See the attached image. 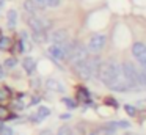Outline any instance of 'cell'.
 Here are the masks:
<instances>
[{
  "instance_id": "obj_24",
  "label": "cell",
  "mask_w": 146,
  "mask_h": 135,
  "mask_svg": "<svg viewBox=\"0 0 146 135\" xmlns=\"http://www.w3.org/2000/svg\"><path fill=\"white\" fill-rule=\"evenodd\" d=\"M63 102L66 104L69 108H74V107H76V102H74L72 99H69V97H63Z\"/></svg>"
},
{
  "instance_id": "obj_39",
  "label": "cell",
  "mask_w": 146,
  "mask_h": 135,
  "mask_svg": "<svg viewBox=\"0 0 146 135\" xmlns=\"http://www.w3.org/2000/svg\"><path fill=\"white\" fill-rule=\"evenodd\" d=\"M126 135H135V134H126Z\"/></svg>"
},
{
  "instance_id": "obj_27",
  "label": "cell",
  "mask_w": 146,
  "mask_h": 135,
  "mask_svg": "<svg viewBox=\"0 0 146 135\" xmlns=\"http://www.w3.org/2000/svg\"><path fill=\"white\" fill-rule=\"evenodd\" d=\"M116 127H124V129H126V127H129V122H127V121H118L116 122Z\"/></svg>"
},
{
  "instance_id": "obj_38",
  "label": "cell",
  "mask_w": 146,
  "mask_h": 135,
  "mask_svg": "<svg viewBox=\"0 0 146 135\" xmlns=\"http://www.w3.org/2000/svg\"><path fill=\"white\" fill-rule=\"evenodd\" d=\"M2 129H3V124H2V121H0V130H2Z\"/></svg>"
},
{
  "instance_id": "obj_19",
  "label": "cell",
  "mask_w": 146,
  "mask_h": 135,
  "mask_svg": "<svg viewBox=\"0 0 146 135\" xmlns=\"http://www.w3.org/2000/svg\"><path fill=\"white\" fill-rule=\"evenodd\" d=\"M8 96H10V90L8 88H2L0 90V100H5Z\"/></svg>"
},
{
  "instance_id": "obj_16",
  "label": "cell",
  "mask_w": 146,
  "mask_h": 135,
  "mask_svg": "<svg viewBox=\"0 0 146 135\" xmlns=\"http://www.w3.org/2000/svg\"><path fill=\"white\" fill-rule=\"evenodd\" d=\"M57 135H74V132H72V129L68 127V126H61V127L58 129Z\"/></svg>"
},
{
  "instance_id": "obj_11",
  "label": "cell",
  "mask_w": 146,
  "mask_h": 135,
  "mask_svg": "<svg viewBox=\"0 0 146 135\" xmlns=\"http://www.w3.org/2000/svg\"><path fill=\"white\" fill-rule=\"evenodd\" d=\"M22 66H24V69H25L27 74H33L35 69H36V61L32 58V57H25V58L22 60Z\"/></svg>"
},
{
  "instance_id": "obj_28",
  "label": "cell",
  "mask_w": 146,
  "mask_h": 135,
  "mask_svg": "<svg viewBox=\"0 0 146 135\" xmlns=\"http://www.w3.org/2000/svg\"><path fill=\"white\" fill-rule=\"evenodd\" d=\"M13 108L22 110V108H24V104H22V102H14V104H13Z\"/></svg>"
},
{
  "instance_id": "obj_31",
  "label": "cell",
  "mask_w": 146,
  "mask_h": 135,
  "mask_svg": "<svg viewBox=\"0 0 146 135\" xmlns=\"http://www.w3.org/2000/svg\"><path fill=\"white\" fill-rule=\"evenodd\" d=\"M17 46H19V52H24V50H25V47H24V41H19Z\"/></svg>"
},
{
  "instance_id": "obj_1",
  "label": "cell",
  "mask_w": 146,
  "mask_h": 135,
  "mask_svg": "<svg viewBox=\"0 0 146 135\" xmlns=\"http://www.w3.org/2000/svg\"><path fill=\"white\" fill-rule=\"evenodd\" d=\"M121 75H123V65H118L116 61H111V60L102 63L101 71H99V78H101L102 83L107 85L108 88L113 86Z\"/></svg>"
},
{
  "instance_id": "obj_32",
  "label": "cell",
  "mask_w": 146,
  "mask_h": 135,
  "mask_svg": "<svg viewBox=\"0 0 146 135\" xmlns=\"http://www.w3.org/2000/svg\"><path fill=\"white\" fill-rule=\"evenodd\" d=\"M38 102H39V97L38 96H35L32 100H30V104H38Z\"/></svg>"
},
{
  "instance_id": "obj_37",
  "label": "cell",
  "mask_w": 146,
  "mask_h": 135,
  "mask_svg": "<svg viewBox=\"0 0 146 135\" xmlns=\"http://www.w3.org/2000/svg\"><path fill=\"white\" fill-rule=\"evenodd\" d=\"M5 5V0H0V6H3Z\"/></svg>"
},
{
  "instance_id": "obj_34",
  "label": "cell",
  "mask_w": 146,
  "mask_h": 135,
  "mask_svg": "<svg viewBox=\"0 0 146 135\" xmlns=\"http://www.w3.org/2000/svg\"><path fill=\"white\" fill-rule=\"evenodd\" d=\"M41 135H52V132H50V130H49V129H47V130L41 132Z\"/></svg>"
},
{
  "instance_id": "obj_35",
  "label": "cell",
  "mask_w": 146,
  "mask_h": 135,
  "mask_svg": "<svg viewBox=\"0 0 146 135\" xmlns=\"http://www.w3.org/2000/svg\"><path fill=\"white\" fill-rule=\"evenodd\" d=\"M71 115H61V119H69Z\"/></svg>"
},
{
  "instance_id": "obj_30",
  "label": "cell",
  "mask_w": 146,
  "mask_h": 135,
  "mask_svg": "<svg viewBox=\"0 0 146 135\" xmlns=\"http://www.w3.org/2000/svg\"><path fill=\"white\" fill-rule=\"evenodd\" d=\"M2 78H5V69H3V66H0V80Z\"/></svg>"
},
{
  "instance_id": "obj_13",
  "label": "cell",
  "mask_w": 146,
  "mask_h": 135,
  "mask_svg": "<svg viewBox=\"0 0 146 135\" xmlns=\"http://www.w3.org/2000/svg\"><path fill=\"white\" fill-rule=\"evenodd\" d=\"M7 17H8V28H14V25L17 22V11L16 9H10Z\"/></svg>"
},
{
  "instance_id": "obj_12",
  "label": "cell",
  "mask_w": 146,
  "mask_h": 135,
  "mask_svg": "<svg viewBox=\"0 0 146 135\" xmlns=\"http://www.w3.org/2000/svg\"><path fill=\"white\" fill-rule=\"evenodd\" d=\"M32 39L38 44H42L44 41H47L49 38H47V35H46V31H32Z\"/></svg>"
},
{
  "instance_id": "obj_18",
  "label": "cell",
  "mask_w": 146,
  "mask_h": 135,
  "mask_svg": "<svg viewBox=\"0 0 146 135\" xmlns=\"http://www.w3.org/2000/svg\"><path fill=\"white\" fill-rule=\"evenodd\" d=\"M77 96H79L82 100H88L90 94L86 93V90H83V88H80V90H79V93H77Z\"/></svg>"
},
{
  "instance_id": "obj_4",
  "label": "cell",
  "mask_w": 146,
  "mask_h": 135,
  "mask_svg": "<svg viewBox=\"0 0 146 135\" xmlns=\"http://www.w3.org/2000/svg\"><path fill=\"white\" fill-rule=\"evenodd\" d=\"M88 55H90L88 47H83L82 44H76L72 53H71V57L68 60H69L71 65L74 66V65H77V63H82V61H85V60H88Z\"/></svg>"
},
{
  "instance_id": "obj_7",
  "label": "cell",
  "mask_w": 146,
  "mask_h": 135,
  "mask_svg": "<svg viewBox=\"0 0 146 135\" xmlns=\"http://www.w3.org/2000/svg\"><path fill=\"white\" fill-rule=\"evenodd\" d=\"M47 52H49V55H50L54 60H64V58H68L66 53H64V49L61 46H55V44H52V46L49 47Z\"/></svg>"
},
{
  "instance_id": "obj_36",
  "label": "cell",
  "mask_w": 146,
  "mask_h": 135,
  "mask_svg": "<svg viewBox=\"0 0 146 135\" xmlns=\"http://www.w3.org/2000/svg\"><path fill=\"white\" fill-rule=\"evenodd\" d=\"M88 135H99V132H91V134H88Z\"/></svg>"
},
{
  "instance_id": "obj_25",
  "label": "cell",
  "mask_w": 146,
  "mask_h": 135,
  "mask_svg": "<svg viewBox=\"0 0 146 135\" xmlns=\"http://www.w3.org/2000/svg\"><path fill=\"white\" fill-rule=\"evenodd\" d=\"M30 121H32L33 124H39V122H41L42 119H41V118H39V116L35 113V115H32V116H30Z\"/></svg>"
},
{
  "instance_id": "obj_6",
  "label": "cell",
  "mask_w": 146,
  "mask_h": 135,
  "mask_svg": "<svg viewBox=\"0 0 146 135\" xmlns=\"http://www.w3.org/2000/svg\"><path fill=\"white\" fill-rule=\"evenodd\" d=\"M49 39H50L52 44H55V46H63V44H66L68 41H69L68 30H64V28H58V30H55L54 33L49 36Z\"/></svg>"
},
{
  "instance_id": "obj_2",
  "label": "cell",
  "mask_w": 146,
  "mask_h": 135,
  "mask_svg": "<svg viewBox=\"0 0 146 135\" xmlns=\"http://www.w3.org/2000/svg\"><path fill=\"white\" fill-rule=\"evenodd\" d=\"M102 61L99 57H93V58H88L82 63H77L74 65V69H76L77 75L83 80H88V78L94 77V75H99V71H101Z\"/></svg>"
},
{
  "instance_id": "obj_3",
  "label": "cell",
  "mask_w": 146,
  "mask_h": 135,
  "mask_svg": "<svg viewBox=\"0 0 146 135\" xmlns=\"http://www.w3.org/2000/svg\"><path fill=\"white\" fill-rule=\"evenodd\" d=\"M123 72H124V77H126L130 90L135 88L137 85H138V69L135 68V65H133V63H129V61L123 63Z\"/></svg>"
},
{
  "instance_id": "obj_21",
  "label": "cell",
  "mask_w": 146,
  "mask_h": 135,
  "mask_svg": "<svg viewBox=\"0 0 146 135\" xmlns=\"http://www.w3.org/2000/svg\"><path fill=\"white\" fill-rule=\"evenodd\" d=\"M0 135H13V129L8 127V126H3V129L0 130Z\"/></svg>"
},
{
  "instance_id": "obj_22",
  "label": "cell",
  "mask_w": 146,
  "mask_h": 135,
  "mask_svg": "<svg viewBox=\"0 0 146 135\" xmlns=\"http://www.w3.org/2000/svg\"><path fill=\"white\" fill-rule=\"evenodd\" d=\"M124 108H126V112H127V115H130V116H133V115H135V107H133V105H129V104H127V105L126 107H124Z\"/></svg>"
},
{
  "instance_id": "obj_20",
  "label": "cell",
  "mask_w": 146,
  "mask_h": 135,
  "mask_svg": "<svg viewBox=\"0 0 146 135\" xmlns=\"http://www.w3.org/2000/svg\"><path fill=\"white\" fill-rule=\"evenodd\" d=\"M16 63H17V60L8 58V60H5V68H14V66H16Z\"/></svg>"
},
{
  "instance_id": "obj_33",
  "label": "cell",
  "mask_w": 146,
  "mask_h": 135,
  "mask_svg": "<svg viewBox=\"0 0 146 135\" xmlns=\"http://www.w3.org/2000/svg\"><path fill=\"white\" fill-rule=\"evenodd\" d=\"M3 115H7V110L3 107H0V116H3Z\"/></svg>"
},
{
  "instance_id": "obj_17",
  "label": "cell",
  "mask_w": 146,
  "mask_h": 135,
  "mask_svg": "<svg viewBox=\"0 0 146 135\" xmlns=\"http://www.w3.org/2000/svg\"><path fill=\"white\" fill-rule=\"evenodd\" d=\"M10 46H11V39H10V38H2V39H0V49H2V50H8V49H10Z\"/></svg>"
},
{
  "instance_id": "obj_15",
  "label": "cell",
  "mask_w": 146,
  "mask_h": 135,
  "mask_svg": "<svg viewBox=\"0 0 146 135\" xmlns=\"http://www.w3.org/2000/svg\"><path fill=\"white\" fill-rule=\"evenodd\" d=\"M138 85L146 88V71L143 69H138Z\"/></svg>"
},
{
  "instance_id": "obj_14",
  "label": "cell",
  "mask_w": 146,
  "mask_h": 135,
  "mask_svg": "<svg viewBox=\"0 0 146 135\" xmlns=\"http://www.w3.org/2000/svg\"><path fill=\"white\" fill-rule=\"evenodd\" d=\"M36 115H38L41 119H44V118H47V116L50 115V108H49V107H44V105H42V107H39V108H38Z\"/></svg>"
},
{
  "instance_id": "obj_29",
  "label": "cell",
  "mask_w": 146,
  "mask_h": 135,
  "mask_svg": "<svg viewBox=\"0 0 146 135\" xmlns=\"http://www.w3.org/2000/svg\"><path fill=\"white\" fill-rule=\"evenodd\" d=\"M102 135H115V130H108V129L104 127V132H102Z\"/></svg>"
},
{
  "instance_id": "obj_26",
  "label": "cell",
  "mask_w": 146,
  "mask_h": 135,
  "mask_svg": "<svg viewBox=\"0 0 146 135\" xmlns=\"http://www.w3.org/2000/svg\"><path fill=\"white\" fill-rule=\"evenodd\" d=\"M36 3H38L39 6H41V9H44V8H47V0H35Z\"/></svg>"
},
{
  "instance_id": "obj_5",
  "label": "cell",
  "mask_w": 146,
  "mask_h": 135,
  "mask_svg": "<svg viewBox=\"0 0 146 135\" xmlns=\"http://www.w3.org/2000/svg\"><path fill=\"white\" fill-rule=\"evenodd\" d=\"M105 43H107V38H105V35H102V33H96V35H93L91 38H90V41H88V50L90 52H93V53H99L102 49L105 47Z\"/></svg>"
},
{
  "instance_id": "obj_10",
  "label": "cell",
  "mask_w": 146,
  "mask_h": 135,
  "mask_svg": "<svg viewBox=\"0 0 146 135\" xmlns=\"http://www.w3.org/2000/svg\"><path fill=\"white\" fill-rule=\"evenodd\" d=\"M46 88L50 91H55V93H63L64 91V86L55 78H47L46 80Z\"/></svg>"
},
{
  "instance_id": "obj_9",
  "label": "cell",
  "mask_w": 146,
  "mask_h": 135,
  "mask_svg": "<svg viewBox=\"0 0 146 135\" xmlns=\"http://www.w3.org/2000/svg\"><path fill=\"white\" fill-rule=\"evenodd\" d=\"M132 53L137 60L140 58H146V46L143 43H135L132 46Z\"/></svg>"
},
{
  "instance_id": "obj_23",
  "label": "cell",
  "mask_w": 146,
  "mask_h": 135,
  "mask_svg": "<svg viewBox=\"0 0 146 135\" xmlns=\"http://www.w3.org/2000/svg\"><path fill=\"white\" fill-rule=\"evenodd\" d=\"M61 3V0H47V8H55Z\"/></svg>"
},
{
  "instance_id": "obj_40",
  "label": "cell",
  "mask_w": 146,
  "mask_h": 135,
  "mask_svg": "<svg viewBox=\"0 0 146 135\" xmlns=\"http://www.w3.org/2000/svg\"><path fill=\"white\" fill-rule=\"evenodd\" d=\"M0 8H2V6H0Z\"/></svg>"
},
{
  "instance_id": "obj_8",
  "label": "cell",
  "mask_w": 146,
  "mask_h": 135,
  "mask_svg": "<svg viewBox=\"0 0 146 135\" xmlns=\"http://www.w3.org/2000/svg\"><path fill=\"white\" fill-rule=\"evenodd\" d=\"M24 9H25V13H29L30 16H36L41 11V6H39L35 0H25V2H24Z\"/></svg>"
}]
</instances>
